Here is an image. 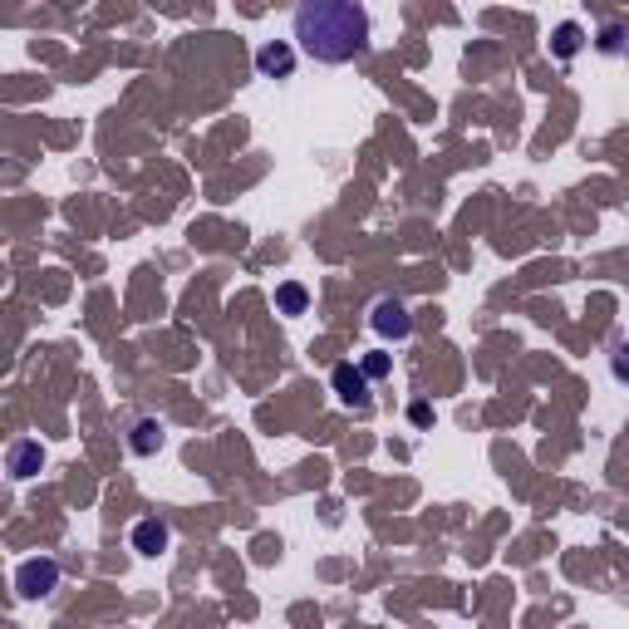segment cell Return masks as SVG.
I'll return each mask as SVG.
<instances>
[{
	"label": "cell",
	"mask_w": 629,
	"mask_h": 629,
	"mask_svg": "<svg viewBox=\"0 0 629 629\" xmlns=\"http://www.w3.org/2000/svg\"><path fill=\"white\" fill-rule=\"evenodd\" d=\"M300 55L315 64H349L369 50V10L354 0H305L290 15Z\"/></svg>",
	"instance_id": "6da1fadb"
},
{
	"label": "cell",
	"mask_w": 629,
	"mask_h": 629,
	"mask_svg": "<svg viewBox=\"0 0 629 629\" xmlns=\"http://www.w3.org/2000/svg\"><path fill=\"white\" fill-rule=\"evenodd\" d=\"M59 585V561L55 556H30V561H20V571H15V590L25 595V600H45V595H55Z\"/></svg>",
	"instance_id": "7a4b0ae2"
},
{
	"label": "cell",
	"mask_w": 629,
	"mask_h": 629,
	"mask_svg": "<svg viewBox=\"0 0 629 629\" xmlns=\"http://www.w3.org/2000/svg\"><path fill=\"white\" fill-rule=\"evenodd\" d=\"M369 325H374V335H384V340H408V330H413V315H408V305H403V300L384 295V300L374 305Z\"/></svg>",
	"instance_id": "3957f363"
},
{
	"label": "cell",
	"mask_w": 629,
	"mask_h": 629,
	"mask_svg": "<svg viewBox=\"0 0 629 629\" xmlns=\"http://www.w3.org/2000/svg\"><path fill=\"white\" fill-rule=\"evenodd\" d=\"M40 467H45V448H40L35 438H20V443H10V453H5V472H10L15 482L35 477Z\"/></svg>",
	"instance_id": "277c9868"
},
{
	"label": "cell",
	"mask_w": 629,
	"mask_h": 629,
	"mask_svg": "<svg viewBox=\"0 0 629 629\" xmlns=\"http://www.w3.org/2000/svg\"><path fill=\"white\" fill-rule=\"evenodd\" d=\"M163 443H168L163 418H133V423H128V448H133L138 458H153Z\"/></svg>",
	"instance_id": "5b68a950"
},
{
	"label": "cell",
	"mask_w": 629,
	"mask_h": 629,
	"mask_svg": "<svg viewBox=\"0 0 629 629\" xmlns=\"http://www.w3.org/2000/svg\"><path fill=\"white\" fill-rule=\"evenodd\" d=\"M168 546H172L168 521H158V516H143V521L133 526V551H138V556H163Z\"/></svg>",
	"instance_id": "8992f818"
},
{
	"label": "cell",
	"mask_w": 629,
	"mask_h": 629,
	"mask_svg": "<svg viewBox=\"0 0 629 629\" xmlns=\"http://www.w3.org/2000/svg\"><path fill=\"white\" fill-rule=\"evenodd\" d=\"M330 384H335L340 403H349V408H364V403H369V374L354 369V364H340V369L330 374Z\"/></svg>",
	"instance_id": "52a82bcc"
},
{
	"label": "cell",
	"mask_w": 629,
	"mask_h": 629,
	"mask_svg": "<svg viewBox=\"0 0 629 629\" xmlns=\"http://www.w3.org/2000/svg\"><path fill=\"white\" fill-rule=\"evenodd\" d=\"M256 69H261V79H290L295 74V50L286 40H271V45L256 50Z\"/></svg>",
	"instance_id": "ba28073f"
},
{
	"label": "cell",
	"mask_w": 629,
	"mask_h": 629,
	"mask_svg": "<svg viewBox=\"0 0 629 629\" xmlns=\"http://www.w3.org/2000/svg\"><path fill=\"white\" fill-rule=\"evenodd\" d=\"M580 50H585V30H580L575 20L556 25V35H551V55H556V59H575Z\"/></svg>",
	"instance_id": "9c48e42d"
},
{
	"label": "cell",
	"mask_w": 629,
	"mask_h": 629,
	"mask_svg": "<svg viewBox=\"0 0 629 629\" xmlns=\"http://www.w3.org/2000/svg\"><path fill=\"white\" fill-rule=\"evenodd\" d=\"M305 305H310V295H305V286H300V281L276 286V310H281V315H300Z\"/></svg>",
	"instance_id": "30bf717a"
},
{
	"label": "cell",
	"mask_w": 629,
	"mask_h": 629,
	"mask_svg": "<svg viewBox=\"0 0 629 629\" xmlns=\"http://www.w3.org/2000/svg\"><path fill=\"white\" fill-rule=\"evenodd\" d=\"M600 50H605V55H620V50H625V25H605V30H600Z\"/></svg>",
	"instance_id": "8fae6325"
},
{
	"label": "cell",
	"mask_w": 629,
	"mask_h": 629,
	"mask_svg": "<svg viewBox=\"0 0 629 629\" xmlns=\"http://www.w3.org/2000/svg\"><path fill=\"white\" fill-rule=\"evenodd\" d=\"M359 369H364L369 379H384V374H389V354H369V359H364Z\"/></svg>",
	"instance_id": "7c38bea8"
},
{
	"label": "cell",
	"mask_w": 629,
	"mask_h": 629,
	"mask_svg": "<svg viewBox=\"0 0 629 629\" xmlns=\"http://www.w3.org/2000/svg\"><path fill=\"white\" fill-rule=\"evenodd\" d=\"M610 369H615V379H625V384H629V344H620V349H615Z\"/></svg>",
	"instance_id": "4fadbf2b"
}]
</instances>
